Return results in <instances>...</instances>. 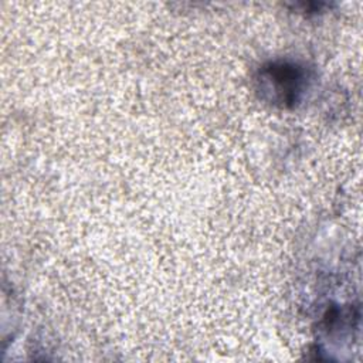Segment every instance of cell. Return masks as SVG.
<instances>
[{"instance_id": "1", "label": "cell", "mask_w": 363, "mask_h": 363, "mask_svg": "<svg viewBox=\"0 0 363 363\" xmlns=\"http://www.w3.org/2000/svg\"><path fill=\"white\" fill-rule=\"evenodd\" d=\"M261 82L264 89L272 94L275 102L294 105L305 88L306 72L292 62H271L261 69Z\"/></svg>"}]
</instances>
